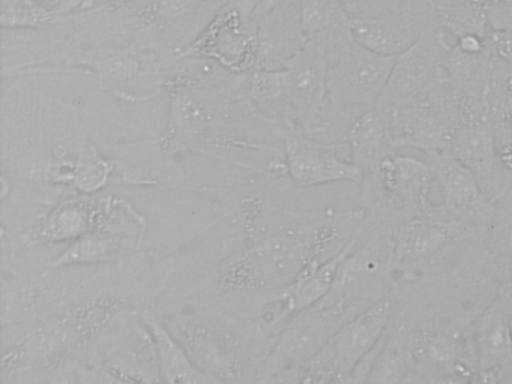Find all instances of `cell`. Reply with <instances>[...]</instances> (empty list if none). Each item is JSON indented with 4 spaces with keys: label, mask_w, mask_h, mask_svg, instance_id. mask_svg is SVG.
<instances>
[{
    "label": "cell",
    "mask_w": 512,
    "mask_h": 384,
    "mask_svg": "<svg viewBox=\"0 0 512 384\" xmlns=\"http://www.w3.org/2000/svg\"><path fill=\"white\" fill-rule=\"evenodd\" d=\"M479 113L451 83L439 84L424 95L392 108V128L397 147L433 153L449 152L458 126Z\"/></svg>",
    "instance_id": "cell-1"
},
{
    "label": "cell",
    "mask_w": 512,
    "mask_h": 384,
    "mask_svg": "<svg viewBox=\"0 0 512 384\" xmlns=\"http://www.w3.org/2000/svg\"><path fill=\"white\" fill-rule=\"evenodd\" d=\"M361 183L362 206L368 210L370 222L392 215L400 224L406 219L427 216L434 207L430 200L434 174L427 159L395 153Z\"/></svg>",
    "instance_id": "cell-2"
},
{
    "label": "cell",
    "mask_w": 512,
    "mask_h": 384,
    "mask_svg": "<svg viewBox=\"0 0 512 384\" xmlns=\"http://www.w3.org/2000/svg\"><path fill=\"white\" fill-rule=\"evenodd\" d=\"M397 57L382 56L352 41L344 45L328 71V102L334 122L346 123L353 108H374L382 98Z\"/></svg>",
    "instance_id": "cell-3"
},
{
    "label": "cell",
    "mask_w": 512,
    "mask_h": 384,
    "mask_svg": "<svg viewBox=\"0 0 512 384\" xmlns=\"http://www.w3.org/2000/svg\"><path fill=\"white\" fill-rule=\"evenodd\" d=\"M332 53L319 42H307L283 71L289 129L305 134H319L331 128L328 102V71Z\"/></svg>",
    "instance_id": "cell-4"
},
{
    "label": "cell",
    "mask_w": 512,
    "mask_h": 384,
    "mask_svg": "<svg viewBox=\"0 0 512 384\" xmlns=\"http://www.w3.org/2000/svg\"><path fill=\"white\" fill-rule=\"evenodd\" d=\"M358 314L359 311L349 306L322 300L292 315L253 384H271L283 372L310 362L332 336Z\"/></svg>",
    "instance_id": "cell-5"
},
{
    "label": "cell",
    "mask_w": 512,
    "mask_h": 384,
    "mask_svg": "<svg viewBox=\"0 0 512 384\" xmlns=\"http://www.w3.org/2000/svg\"><path fill=\"white\" fill-rule=\"evenodd\" d=\"M427 162L442 197L439 206L434 204L427 216L460 233L485 227L496 218V206L485 197L472 171L451 150L427 155Z\"/></svg>",
    "instance_id": "cell-6"
},
{
    "label": "cell",
    "mask_w": 512,
    "mask_h": 384,
    "mask_svg": "<svg viewBox=\"0 0 512 384\" xmlns=\"http://www.w3.org/2000/svg\"><path fill=\"white\" fill-rule=\"evenodd\" d=\"M395 267L392 230L377 231L359 249H353L338 270L325 302L364 311L385 296Z\"/></svg>",
    "instance_id": "cell-7"
},
{
    "label": "cell",
    "mask_w": 512,
    "mask_h": 384,
    "mask_svg": "<svg viewBox=\"0 0 512 384\" xmlns=\"http://www.w3.org/2000/svg\"><path fill=\"white\" fill-rule=\"evenodd\" d=\"M392 303L389 297L368 306L352 320L347 321L326 347L305 366L311 369L320 381H341L349 384L353 371L362 360L376 351L380 339L385 335Z\"/></svg>",
    "instance_id": "cell-8"
},
{
    "label": "cell",
    "mask_w": 512,
    "mask_h": 384,
    "mask_svg": "<svg viewBox=\"0 0 512 384\" xmlns=\"http://www.w3.org/2000/svg\"><path fill=\"white\" fill-rule=\"evenodd\" d=\"M451 48L442 27L425 32L395 59L388 84L377 105L392 110L448 81L443 62Z\"/></svg>",
    "instance_id": "cell-9"
},
{
    "label": "cell",
    "mask_w": 512,
    "mask_h": 384,
    "mask_svg": "<svg viewBox=\"0 0 512 384\" xmlns=\"http://www.w3.org/2000/svg\"><path fill=\"white\" fill-rule=\"evenodd\" d=\"M439 21L425 0H403L382 14L352 18L353 39L382 56H400Z\"/></svg>",
    "instance_id": "cell-10"
},
{
    "label": "cell",
    "mask_w": 512,
    "mask_h": 384,
    "mask_svg": "<svg viewBox=\"0 0 512 384\" xmlns=\"http://www.w3.org/2000/svg\"><path fill=\"white\" fill-rule=\"evenodd\" d=\"M284 149L287 173L302 188L364 180V173L347 158V143H320L305 132L289 129L284 134Z\"/></svg>",
    "instance_id": "cell-11"
},
{
    "label": "cell",
    "mask_w": 512,
    "mask_h": 384,
    "mask_svg": "<svg viewBox=\"0 0 512 384\" xmlns=\"http://www.w3.org/2000/svg\"><path fill=\"white\" fill-rule=\"evenodd\" d=\"M451 152L466 165L485 197L496 204L512 188V173L503 164L487 113H472L455 131Z\"/></svg>",
    "instance_id": "cell-12"
},
{
    "label": "cell",
    "mask_w": 512,
    "mask_h": 384,
    "mask_svg": "<svg viewBox=\"0 0 512 384\" xmlns=\"http://www.w3.org/2000/svg\"><path fill=\"white\" fill-rule=\"evenodd\" d=\"M194 53L223 65L233 72L257 68L256 27L233 3L217 15L193 45Z\"/></svg>",
    "instance_id": "cell-13"
},
{
    "label": "cell",
    "mask_w": 512,
    "mask_h": 384,
    "mask_svg": "<svg viewBox=\"0 0 512 384\" xmlns=\"http://www.w3.org/2000/svg\"><path fill=\"white\" fill-rule=\"evenodd\" d=\"M443 66L449 83L476 111L487 113L488 96L496 69L491 38L464 36L457 39Z\"/></svg>",
    "instance_id": "cell-14"
},
{
    "label": "cell",
    "mask_w": 512,
    "mask_h": 384,
    "mask_svg": "<svg viewBox=\"0 0 512 384\" xmlns=\"http://www.w3.org/2000/svg\"><path fill=\"white\" fill-rule=\"evenodd\" d=\"M173 335L203 375L223 384H233L238 380L241 351L232 335L208 324H185Z\"/></svg>",
    "instance_id": "cell-15"
},
{
    "label": "cell",
    "mask_w": 512,
    "mask_h": 384,
    "mask_svg": "<svg viewBox=\"0 0 512 384\" xmlns=\"http://www.w3.org/2000/svg\"><path fill=\"white\" fill-rule=\"evenodd\" d=\"M257 69H281L307 44L301 21V2L278 6L256 26Z\"/></svg>",
    "instance_id": "cell-16"
},
{
    "label": "cell",
    "mask_w": 512,
    "mask_h": 384,
    "mask_svg": "<svg viewBox=\"0 0 512 384\" xmlns=\"http://www.w3.org/2000/svg\"><path fill=\"white\" fill-rule=\"evenodd\" d=\"M346 141L353 164L364 177L373 174L398 150L392 128V110L376 105L362 111L347 128Z\"/></svg>",
    "instance_id": "cell-17"
},
{
    "label": "cell",
    "mask_w": 512,
    "mask_h": 384,
    "mask_svg": "<svg viewBox=\"0 0 512 384\" xmlns=\"http://www.w3.org/2000/svg\"><path fill=\"white\" fill-rule=\"evenodd\" d=\"M362 231H364V228L353 234L332 257L326 258V260L317 258V260L308 263L293 278V281L281 291L278 302L283 306V312H281L283 317L295 315L304 311V309L311 308V306L322 302L331 293L338 270H340L341 264L346 260L347 255L356 248V243H358Z\"/></svg>",
    "instance_id": "cell-18"
},
{
    "label": "cell",
    "mask_w": 512,
    "mask_h": 384,
    "mask_svg": "<svg viewBox=\"0 0 512 384\" xmlns=\"http://www.w3.org/2000/svg\"><path fill=\"white\" fill-rule=\"evenodd\" d=\"M460 231L430 218L419 216L401 221L392 230L395 266L418 263L440 251L446 243L457 237Z\"/></svg>",
    "instance_id": "cell-19"
},
{
    "label": "cell",
    "mask_w": 512,
    "mask_h": 384,
    "mask_svg": "<svg viewBox=\"0 0 512 384\" xmlns=\"http://www.w3.org/2000/svg\"><path fill=\"white\" fill-rule=\"evenodd\" d=\"M301 21L307 42H319L335 54L355 41L352 17L340 0H301Z\"/></svg>",
    "instance_id": "cell-20"
},
{
    "label": "cell",
    "mask_w": 512,
    "mask_h": 384,
    "mask_svg": "<svg viewBox=\"0 0 512 384\" xmlns=\"http://www.w3.org/2000/svg\"><path fill=\"white\" fill-rule=\"evenodd\" d=\"M475 351L478 371H503L512 365V329L508 312L494 306L475 326Z\"/></svg>",
    "instance_id": "cell-21"
},
{
    "label": "cell",
    "mask_w": 512,
    "mask_h": 384,
    "mask_svg": "<svg viewBox=\"0 0 512 384\" xmlns=\"http://www.w3.org/2000/svg\"><path fill=\"white\" fill-rule=\"evenodd\" d=\"M145 327L154 345L158 372L166 384H208V377L194 366L187 351L170 330L151 317L146 318Z\"/></svg>",
    "instance_id": "cell-22"
},
{
    "label": "cell",
    "mask_w": 512,
    "mask_h": 384,
    "mask_svg": "<svg viewBox=\"0 0 512 384\" xmlns=\"http://www.w3.org/2000/svg\"><path fill=\"white\" fill-rule=\"evenodd\" d=\"M412 335L397 332L377 348L365 375L364 384H409L415 374Z\"/></svg>",
    "instance_id": "cell-23"
},
{
    "label": "cell",
    "mask_w": 512,
    "mask_h": 384,
    "mask_svg": "<svg viewBox=\"0 0 512 384\" xmlns=\"http://www.w3.org/2000/svg\"><path fill=\"white\" fill-rule=\"evenodd\" d=\"M416 365L436 372L437 377L473 374L463 359V348L455 336L446 333L421 332L412 335Z\"/></svg>",
    "instance_id": "cell-24"
},
{
    "label": "cell",
    "mask_w": 512,
    "mask_h": 384,
    "mask_svg": "<svg viewBox=\"0 0 512 384\" xmlns=\"http://www.w3.org/2000/svg\"><path fill=\"white\" fill-rule=\"evenodd\" d=\"M436 14L439 26L454 36L491 38L487 0H425Z\"/></svg>",
    "instance_id": "cell-25"
},
{
    "label": "cell",
    "mask_w": 512,
    "mask_h": 384,
    "mask_svg": "<svg viewBox=\"0 0 512 384\" xmlns=\"http://www.w3.org/2000/svg\"><path fill=\"white\" fill-rule=\"evenodd\" d=\"M94 224L92 210L83 201H64L47 216L41 237L50 243H73L88 234Z\"/></svg>",
    "instance_id": "cell-26"
},
{
    "label": "cell",
    "mask_w": 512,
    "mask_h": 384,
    "mask_svg": "<svg viewBox=\"0 0 512 384\" xmlns=\"http://www.w3.org/2000/svg\"><path fill=\"white\" fill-rule=\"evenodd\" d=\"M119 242L103 228L94 227L88 234L68 246L64 254L53 261V267L73 264H100L113 260L119 254Z\"/></svg>",
    "instance_id": "cell-27"
},
{
    "label": "cell",
    "mask_w": 512,
    "mask_h": 384,
    "mask_svg": "<svg viewBox=\"0 0 512 384\" xmlns=\"http://www.w3.org/2000/svg\"><path fill=\"white\" fill-rule=\"evenodd\" d=\"M487 117L496 138L500 158L512 173V95L497 80L496 74L488 96Z\"/></svg>",
    "instance_id": "cell-28"
},
{
    "label": "cell",
    "mask_w": 512,
    "mask_h": 384,
    "mask_svg": "<svg viewBox=\"0 0 512 384\" xmlns=\"http://www.w3.org/2000/svg\"><path fill=\"white\" fill-rule=\"evenodd\" d=\"M112 173V162L101 156L95 147L85 146L80 149L79 155L74 161L70 179L80 192L92 194V192L100 191L109 183Z\"/></svg>",
    "instance_id": "cell-29"
},
{
    "label": "cell",
    "mask_w": 512,
    "mask_h": 384,
    "mask_svg": "<svg viewBox=\"0 0 512 384\" xmlns=\"http://www.w3.org/2000/svg\"><path fill=\"white\" fill-rule=\"evenodd\" d=\"M487 12L494 57L512 68V3L487 0Z\"/></svg>",
    "instance_id": "cell-30"
},
{
    "label": "cell",
    "mask_w": 512,
    "mask_h": 384,
    "mask_svg": "<svg viewBox=\"0 0 512 384\" xmlns=\"http://www.w3.org/2000/svg\"><path fill=\"white\" fill-rule=\"evenodd\" d=\"M77 375L80 384H142L113 368H85Z\"/></svg>",
    "instance_id": "cell-31"
},
{
    "label": "cell",
    "mask_w": 512,
    "mask_h": 384,
    "mask_svg": "<svg viewBox=\"0 0 512 384\" xmlns=\"http://www.w3.org/2000/svg\"><path fill=\"white\" fill-rule=\"evenodd\" d=\"M296 2H301V0H235V5L244 12L245 17L256 27L257 23H259L268 12H271L272 9Z\"/></svg>",
    "instance_id": "cell-32"
},
{
    "label": "cell",
    "mask_w": 512,
    "mask_h": 384,
    "mask_svg": "<svg viewBox=\"0 0 512 384\" xmlns=\"http://www.w3.org/2000/svg\"><path fill=\"white\" fill-rule=\"evenodd\" d=\"M320 378L308 366L289 369L272 380L271 384H320Z\"/></svg>",
    "instance_id": "cell-33"
},
{
    "label": "cell",
    "mask_w": 512,
    "mask_h": 384,
    "mask_svg": "<svg viewBox=\"0 0 512 384\" xmlns=\"http://www.w3.org/2000/svg\"><path fill=\"white\" fill-rule=\"evenodd\" d=\"M343 3L346 11L349 12L350 17L358 18L364 15L365 6L371 2V0H340ZM391 6H400L403 0H388Z\"/></svg>",
    "instance_id": "cell-34"
},
{
    "label": "cell",
    "mask_w": 512,
    "mask_h": 384,
    "mask_svg": "<svg viewBox=\"0 0 512 384\" xmlns=\"http://www.w3.org/2000/svg\"><path fill=\"white\" fill-rule=\"evenodd\" d=\"M466 384H500V372L493 369L473 372Z\"/></svg>",
    "instance_id": "cell-35"
},
{
    "label": "cell",
    "mask_w": 512,
    "mask_h": 384,
    "mask_svg": "<svg viewBox=\"0 0 512 384\" xmlns=\"http://www.w3.org/2000/svg\"><path fill=\"white\" fill-rule=\"evenodd\" d=\"M494 74H496L497 80H499L500 83L503 84V87L512 95V68H509L505 63L499 62V60L496 59V71H494Z\"/></svg>",
    "instance_id": "cell-36"
},
{
    "label": "cell",
    "mask_w": 512,
    "mask_h": 384,
    "mask_svg": "<svg viewBox=\"0 0 512 384\" xmlns=\"http://www.w3.org/2000/svg\"><path fill=\"white\" fill-rule=\"evenodd\" d=\"M472 377V375H470ZM470 377L467 375H452V377H439L427 384H466Z\"/></svg>",
    "instance_id": "cell-37"
},
{
    "label": "cell",
    "mask_w": 512,
    "mask_h": 384,
    "mask_svg": "<svg viewBox=\"0 0 512 384\" xmlns=\"http://www.w3.org/2000/svg\"><path fill=\"white\" fill-rule=\"evenodd\" d=\"M208 384H223V383H220V381H217V380H212V378H208Z\"/></svg>",
    "instance_id": "cell-38"
},
{
    "label": "cell",
    "mask_w": 512,
    "mask_h": 384,
    "mask_svg": "<svg viewBox=\"0 0 512 384\" xmlns=\"http://www.w3.org/2000/svg\"><path fill=\"white\" fill-rule=\"evenodd\" d=\"M497 2H508V3H512V0H497Z\"/></svg>",
    "instance_id": "cell-39"
},
{
    "label": "cell",
    "mask_w": 512,
    "mask_h": 384,
    "mask_svg": "<svg viewBox=\"0 0 512 384\" xmlns=\"http://www.w3.org/2000/svg\"><path fill=\"white\" fill-rule=\"evenodd\" d=\"M82 2H92V0H82Z\"/></svg>",
    "instance_id": "cell-40"
}]
</instances>
